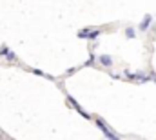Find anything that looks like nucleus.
Segmentation results:
<instances>
[{
    "label": "nucleus",
    "mask_w": 156,
    "mask_h": 140,
    "mask_svg": "<svg viewBox=\"0 0 156 140\" xmlns=\"http://www.w3.org/2000/svg\"><path fill=\"white\" fill-rule=\"evenodd\" d=\"M96 126H98V127H100V129L104 131V135H105V137H109V138H118L116 133H113V131H111V127H109V126H105V124H104V122H102L100 118L96 120Z\"/></svg>",
    "instance_id": "f257e3e1"
},
{
    "label": "nucleus",
    "mask_w": 156,
    "mask_h": 140,
    "mask_svg": "<svg viewBox=\"0 0 156 140\" xmlns=\"http://www.w3.org/2000/svg\"><path fill=\"white\" fill-rule=\"evenodd\" d=\"M151 22H153V17H151V15H145L144 20H142V24H140V31H147Z\"/></svg>",
    "instance_id": "f03ea898"
},
{
    "label": "nucleus",
    "mask_w": 156,
    "mask_h": 140,
    "mask_svg": "<svg viewBox=\"0 0 156 140\" xmlns=\"http://www.w3.org/2000/svg\"><path fill=\"white\" fill-rule=\"evenodd\" d=\"M0 55H5V58H7V60H15V58H16V57H15V53H13V51H9L5 46H2V51H0Z\"/></svg>",
    "instance_id": "7ed1b4c3"
},
{
    "label": "nucleus",
    "mask_w": 156,
    "mask_h": 140,
    "mask_svg": "<svg viewBox=\"0 0 156 140\" xmlns=\"http://www.w3.org/2000/svg\"><path fill=\"white\" fill-rule=\"evenodd\" d=\"M100 62H102L104 66H113V58H111V57H107V55L100 57Z\"/></svg>",
    "instance_id": "20e7f679"
},
{
    "label": "nucleus",
    "mask_w": 156,
    "mask_h": 140,
    "mask_svg": "<svg viewBox=\"0 0 156 140\" xmlns=\"http://www.w3.org/2000/svg\"><path fill=\"white\" fill-rule=\"evenodd\" d=\"M125 36H127V38H133V36H134V29H133V28H127V29H125Z\"/></svg>",
    "instance_id": "39448f33"
}]
</instances>
